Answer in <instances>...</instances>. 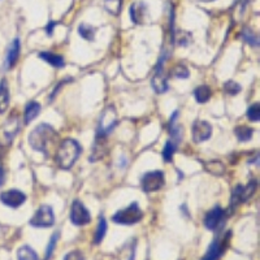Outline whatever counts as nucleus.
<instances>
[{
  "instance_id": "f257e3e1",
  "label": "nucleus",
  "mask_w": 260,
  "mask_h": 260,
  "mask_svg": "<svg viewBox=\"0 0 260 260\" xmlns=\"http://www.w3.org/2000/svg\"><path fill=\"white\" fill-rule=\"evenodd\" d=\"M82 154V146L76 139L65 138L60 142L55 155V162L60 169L68 171L76 164V162Z\"/></svg>"
},
{
  "instance_id": "f03ea898",
  "label": "nucleus",
  "mask_w": 260,
  "mask_h": 260,
  "mask_svg": "<svg viewBox=\"0 0 260 260\" xmlns=\"http://www.w3.org/2000/svg\"><path fill=\"white\" fill-rule=\"evenodd\" d=\"M57 137L56 130L53 129L49 124H39V125L34 128L31 133L29 134V145L33 148L34 151H38L43 155L48 154V146L49 143H52Z\"/></svg>"
},
{
  "instance_id": "7ed1b4c3",
  "label": "nucleus",
  "mask_w": 260,
  "mask_h": 260,
  "mask_svg": "<svg viewBox=\"0 0 260 260\" xmlns=\"http://www.w3.org/2000/svg\"><path fill=\"white\" fill-rule=\"evenodd\" d=\"M117 124H119V117H117V111L115 107H106L98 120L95 138H108V135L112 133Z\"/></svg>"
},
{
  "instance_id": "20e7f679",
  "label": "nucleus",
  "mask_w": 260,
  "mask_h": 260,
  "mask_svg": "<svg viewBox=\"0 0 260 260\" xmlns=\"http://www.w3.org/2000/svg\"><path fill=\"white\" fill-rule=\"evenodd\" d=\"M143 219V211L137 202H133L128 207L119 210L112 216V221L117 225H134Z\"/></svg>"
},
{
  "instance_id": "39448f33",
  "label": "nucleus",
  "mask_w": 260,
  "mask_h": 260,
  "mask_svg": "<svg viewBox=\"0 0 260 260\" xmlns=\"http://www.w3.org/2000/svg\"><path fill=\"white\" fill-rule=\"evenodd\" d=\"M20 132V119L17 115L9 116L7 121L0 125V147H8Z\"/></svg>"
},
{
  "instance_id": "423d86ee",
  "label": "nucleus",
  "mask_w": 260,
  "mask_h": 260,
  "mask_svg": "<svg viewBox=\"0 0 260 260\" xmlns=\"http://www.w3.org/2000/svg\"><path fill=\"white\" fill-rule=\"evenodd\" d=\"M231 238H232V232H227L224 236H218L211 242L210 247L207 249L204 257L202 258V260H219L224 253L227 251V249L229 247L231 244Z\"/></svg>"
},
{
  "instance_id": "0eeeda50",
  "label": "nucleus",
  "mask_w": 260,
  "mask_h": 260,
  "mask_svg": "<svg viewBox=\"0 0 260 260\" xmlns=\"http://www.w3.org/2000/svg\"><path fill=\"white\" fill-rule=\"evenodd\" d=\"M29 224L33 228H52L55 225V214L53 208L48 204H43L35 211L34 216L30 219Z\"/></svg>"
},
{
  "instance_id": "6e6552de",
  "label": "nucleus",
  "mask_w": 260,
  "mask_h": 260,
  "mask_svg": "<svg viewBox=\"0 0 260 260\" xmlns=\"http://www.w3.org/2000/svg\"><path fill=\"white\" fill-rule=\"evenodd\" d=\"M165 175L163 171H148L141 178V188L143 193H154L164 186Z\"/></svg>"
},
{
  "instance_id": "1a4fd4ad",
  "label": "nucleus",
  "mask_w": 260,
  "mask_h": 260,
  "mask_svg": "<svg viewBox=\"0 0 260 260\" xmlns=\"http://www.w3.org/2000/svg\"><path fill=\"white\" fill-rule=\"evenodd\" d=\"M69 219L74 227H85L91 223V214L82 202L79 199H74L70 207Z\"/></svg>"
},
{
  "instance_id": "9d476101",
  "label": "nucleus",
  "mask_w": 260,
  "mask_h": 260,
  "mask_svg": "<svg viewBox=\"0 0 260 260\" xmlns=\"http://www.w3.org/2000/svg\"><path fill=\"white\" fill-rule=\"evenodd\" d=\"M165 60H167V55L163 53L160 59H159V63L156 65V69H155V74L151 79L152 89H154V91L156 94H164V92H167L169 90L168 78H167L164 73Z\"/></svg>"
},
{
  "instance_id": "9b49d317",
  "label": "nucleus",
  "mask_w": 260,
  "mask_h": 260,
  "mask_svg": "<svg viewBox=\"0 0 260 260\" xmlns=\"http://www.w3.org/2000/svg\"><path fill=\"white\" fill-rule=\"evenodd\" d=\"M258 182L257 181H250L246 186L244 185H237L236 188L233 189V193H232V199H231V208L233 210V207H236L237 204L246 203L257 191Z\"/></svg>"
},
{
  "instance_id": "f8f14e48",
  "label": "nucleus",
  "mask_w": 260,
  "mask_h": 260,
  "mask_svg": "<svg viewBox=\"0 0 260 260\" xmlns=\"http://www.w3.org/2000/svg\"><path fill=\"white\" fill-rule=\"evenodd\" d=\"M225 215H227V211L224 208H221L220 206H215L204 216V227L207 228L208 231L218 232L224 224Z\"/></svg>"
},
{
  "instance_id": "ddd939ff",
  "label": "nucleus",
  "mask_w": 260,
  "mask_h": 260,
  "mask_svg": "<svg viewBox=\"0 0 260 260\" xmlns=\"http://www.w3.org/2000/svg\"><path fill=\"white\" fill-rule=\"evenodd\" d=\"M212 125L206 120H195L191 125V137L195 143H202L211 138Z\"/></svg>"
},
{
  "instance_id": "4468645a",
  "label": "nucleus",
  "mask_w": 260,
  "mask_h": 260,
  "mask_svg": "<svg viewBox=\"0 0 260 260\" xmlns=\"http://www.w3.org/2000/svg\"><path fill=\"white\" fill-rule=\"evenodd\" d=\"M0 201L9 208H18L26 202V195L18 189H9L0 194Z\"/></svg>"
},
{
  "instance_id": "2eb2a0df",
  "label": "nucleus",
  "mask_w": 260,
  "mask_h": 260,
  "mask_svg": "<svg viewBox=\"0 0 260 260\" xmlns=\"http://www.w3.org/2000/svg\"><path fill=\"white\" fill-rule=\"evenodd\" d=\"M21 51V43L18 38L13 39V42L10 43L9 47L7 49V55H5V60H4V69L9 70L14 66V64L17 63L18 56H20Z\"/></svg>"
},
{
  "instance_id": "dca6fc26",
  "label": "nucleus",
  "mask_w": 260,
  "mask_h": 260,
  "mask_svg": "<svg viewBox=\"0 0 260 260\" xmlns=\"http://www.w3.org/2000/svg\"><path fill=\"white\" fill-rule=\"evenodd\" d=\"M108 151V143H107V138H95L94 142V146H92L91 156H90V160L92 163L98 162L100 159H103L107 155Z\"/></svg>"
},
{
  "instance_id": "f3484780",
  "label": "nucleus",
  "mask_w": 260,
  "mask_h": 260,
  "mask_svg": "<svg viewBox=\"0 0 260 260\" xmlns=\"http://www.w3.org/2000/svg\"><path fill=\"white\" fill-rule=\"evenodd\" d=\"M146 10H147V7H146V4L143 1L133 3L129 8V14H130V20L133 21V23H135V25L143 23V18L146 17Z\"/></svg>"
},
{
  "instance_id": "a211bd4d",
  "label": "nucleus",
  "mask_w": 260,
  "mask_h": 260,
  "mask_svg": "<svg viewBox=\"0 0 260 260\" xmlns=\"http://www.w3.org/2000/svg\"><path fill=\"white\" fill-rule=\"evenodd\" d=\"M40 109H42V107L35 100L27 103L25 106V109H23V122H25V125H29L30 122H33L39 116Z\"/></svg>"
},
{
  "instance_id": "6ab92c4d",
  "label": "nucleus",
  "mask_w": 260,
  "mask_h": 260,
  "mask_svg": "<svg viewBox=\"0 0 260 260\" xmlns=\"http://www.w3.org/2000/svg\"><path fill=\"white\" fill-rule=\"evenodd\" d=\"M10 103V92L9 86L5 79L0 81V115L5 113Z\"/></svg>"
},
{
  "instance_id": "aec40b11",
  "label": "nucleus",
  "mask_w": 260,
  "mask_h": 260,
  "mask_svg": "<svg viewBox=\"0 0 260 260\" xmlns=\"http://www.w3.org/2000/svg\"><path fill=\"white\" fill-rule=\"evenodd\" d=\"M39 57L46 61L47 64H49L53 68H64L65 65V60L61 55H57V53L49 52V51H43V52L39 53Z\"/></svg>"
},
{
  "instance_id": "412c9836",
  "label": "nucleus",
  "mask_w": 260,
  "mask_h": 260,
  "mask_svg": "<svg viewBox=\"0 0 260 260\" xmlns=\"http://www.w3.org/2000/svg\"><path fill=\"white\" fill-rule=\"evenodd\" d=\"M202 163H203L204 169H206L210 175L218 176L219 177V176H223L225 173V165L221 160L215 159V160H207V162Z\"/></svg>"
},
{
  "instance_id": "4be33fe9",
  "label": "nucleus",
  "mask_w": 260,
  "mask_h": 260,
  "mask_svg": "<svg viewBox=\"0 0 260 260\" xmlns=\"http://www.w3.org/2000/svg\"><path fill=\"white\" fill-rule=\"evenodd\" d=\"M194 98L199 104H203V103H207L212 96V90L210 86L207 85H201L195 87L194 90Z\"/></svg>"
},
{
  "instance_id": "5701e85b",
  "label": "nucleus",
  "mask_w": 260,
  "mask_h": 260,
  "mask_svg": "<svg viewBox=\"0 0 260 260\" xmlns=\"http://www.w3.org/2000/svg\"><path fill=\"white\" fill-rule=\"evenodd\" d=\"M135 247H137V242H135V240L126 242V244L121 247V250H120L119 260H134Z\"/></svg>"
},
{
  "instance_id": "b1692460",
  "label": "nucleus",
  "mask_w": 260,
  "mask_h": 260,
  "mask_svg": "<svg viewBox=\"0 0 260 260\" xmlns=\"http://www.w3.org/2000/svg\"><path fill=\"white\" fill-rule=\"evenodd\" d=\"M107 231H108V224L104 216H100L98 221V227H96L95 236H94V245H100L102 241L106 237Z\"/></svg>"
},
{
  "instance_id": "393cba45",
  "label": "nucleus",
  "mask_w": 260,
  "mask_h": 260,
  "mask_svg": "<svg viewBox=\"0 0 260 260\" xmlns=\"http://www.w3.org/2000/svg\"><path fill=\"white\" fill-rule=\"evenodd\" d=\"M17 259L18 260H39V257L33 247L29 245H23L17 250Z\"/></svg>"
},
{
  "instance_id": "a878e982",
  "label": "nucleus",
  "mask_w": 260,
  "mask_h": 260,
  "mask_svg": "<svg viewBox=\"0 0 260 260\" xmlns=\"http://www.w3.org/2000/svg\"><path fill=\"white\" fill-rule=\"evenodd\" d=\"M234 134H236L240 142H247L253 138L254 129L246 125H238L234 128Z\"/></svg>"
},
{
  "instance_id": "bb28decb",
  "label": "nucleus",
  "mask_w": 260,
  "mask_h": 260,
  "mask_svg": "<svg viewBox=\"0 0 260 260\" xmlns=\"http://www.w3.org/2000/svg\"><path fill=\"white\" fill-rule=\"evenodd\" d=\"M78 31L79 36L85 40H89V42H92L95 39V29L91 26V25H87V23H81L77 29Z\"/></svg>"
},
{
  "instance_id": "cd10ccee",
  "label": "nucleus",
  "mask_w": 260,
  "mask_h": 260,
  "mask_svg": "<svg viewBox=\"0 0 260 260\" xmlns=\"http://www.w3.org/2000/svg\"><path fill=\"white\" fill-rule=\"evenodd\" d=\"M60 240V232H55V233L51 236V238H49V242L47 244V247H46V254H44V259L43 260H49L51 259V257L53 255V253H55V250H56V246H57V242H59Z\"/></svg>"
},
{
  "instance_id": "c85d7f7f",
  "label": "nucleus",
  "mask_w": 260,
  "mask_h": 260,
  "mask_svg": "<svg viewBox=\"0 0 260 260\" xmlns=\"http://www.w3.org/2000/svg\"><path fill=\"white\" fill-rule=\"evenodd\" d=\"M104 8L112 16H119L122 8V0H104Z\"/></svg>"
},
{
  "instance_id": "c756f323",
  "label": "nucleus",
  "mask_w": 260,
  "mask_h": 260,
  "mask_svg": "<svg viewBox=\"0 0 260 260\" xmlns=\"http://www.w3.org/2000/svg\"><path fill=\"white\" fill-rule=\"evenodd\" d=\"M176 150H177V145H176V143H173L171 139H169V141H167V143H165L164 148H163V151H162L163 159H164L165 163H171L172 162V159H173V156H175Z\"/></svg>"
},
{
  "instance_id": "7c9ffc66",
  "label": "nucleus",
  "mask_w": 260,
  "mask_h": 260,
  "mask_svg": "<svg viewBox=\"0 0 260 260\" xmlns=\"http://www.w3.org/2000/svg\"><path fill=\"white\" fill-rule=\"evenodd\" d=\"M242 39L250 44L251 47H259V38L257 36V34L254 33L253 30L249 29V27H245L244 31H242Z\"/></svg>"
},
{
  "instance_id": "2f4dec72",
  "label": "nucleus",
  "mask_w": 260,
  "mask_h": 260,
  "mask_svg": "<svg viewBox=\"0 0 260 260\" xmlns=\"http://www.w3.org/2000/svg\"><path fill=\"white\" fill-rule=\"evenodd\" d=\"M223 90L227 92L228 95L234 96V95H238V94H240L241 90H242V87H241L240 83H237L236 81H228V82H225L224 86H223Z\"/></svg>"
},
{
  "instance_id": "473e14b6",
  "label": "nucleus",
  "mask_w": 260,
  "mask_h": 260,
  "mask_svg": "<svg viewBox=\"0 0 260 260\" xmlns=\"http://www.w3.org/2000/svg\"><path fill=\"white\" fill-rule=\"evenodd\" d=\"M247 119L253 122H259L260 121V106L259 103H254L249 107L247 109Z\"/></svg>"
},
{
  "instance_id": "72a5a7b5",
  "label": "nucleus",
  "mask_w": 260,
  "mask_h": 260,
  "mask_svg": "<svg viewBox=\"0 0 260 260\" xmlns=\"http://www.w3.org/2000/svg\"><path fill=\"white\" fill-rule=\"evenodd\" d=\"M172 74L177 79H188L189 77H190V70L188 69V66L186 65L178 64V65L175 66V69H173Z\"/></svg>"
},
{
  "instance_id": "f704fd0d",
  "label": "nucleus",
  "mask_w": 260,
  "mask_h": 260,
  "mask_svg": "<svg viewBox=\"0 0 260 260\" xmlns=\"http://www.w3.org/2000/svg\"><path fill=\"white\" fill-rule=\"evenodd\" d=\"M64 260H85V255L81 250H73L66 254Z\"/></svg>"
},
{
  "instance_id": "c9c22d12",
  "label": "nucleus",
  "mask_w": 260,
  "mask_h": 260,
  "mask_svg": "<svg viewBox=\"0 0 260 260\" xmlns=\"http://www.w3.org/2000/svg\"><path fill=\"white\" fill-rule=\"evenodd\" d=\"M70 81H72V78H68V77H66V78H65V79H63V81H61V82H59V85L55 86V89H53L52 94H51V95H49V100H51V102H52L53 98H55V95H56L57 92L60 91V87H61V86L65 85V83L70 82Z\"/></svg>"
},
{
  "instance_id": "e433bc0d",
  "label": "nucleus",
  "mask_w": 260,
  "mask_h": 260,
  "mask_svg": "<svg viewBox=\"0 0 260 260\" xmlns=\"http://www.w3.org/2000/svg\"><path fill=\"white\" fill-rule=\"evenodd\" d=\"M57 25H59V22H56V21H49V22L46 25V27H44L47 35L52 36L53 30H55V27H56Z\"/></svg>"
},
{
  "instance_id": "4c0bfd02",
  "label": "nucleus",
  "mask_w": 260,
  "mask_h": 260,
  "mask_svg": "<svg viewBox=\"0 0 260 260\" xmlns=\"http://www.w3.org/2000/svg\"><path fill=\"white\" fill-rule=\"evenodd\" d=\"M4 181H5V172H4V168L0 165V186H3Z\"/></svg>"
},
{
  "instance_id": "58836bf2",
  "label": "nucleus",
  "mask_w": 260,
  "mask_h": 260,
  "mask_svg": "<svg viewBox=\"0 0 260 260\" xmlns=\"http://www.w3.org/2000/svg\"><path fill=\"white\" fill-rule=\"evenodd\" d=\"M201 1H203V3H212L215 0H201Z\"/></svg>"
}]
</instances>
